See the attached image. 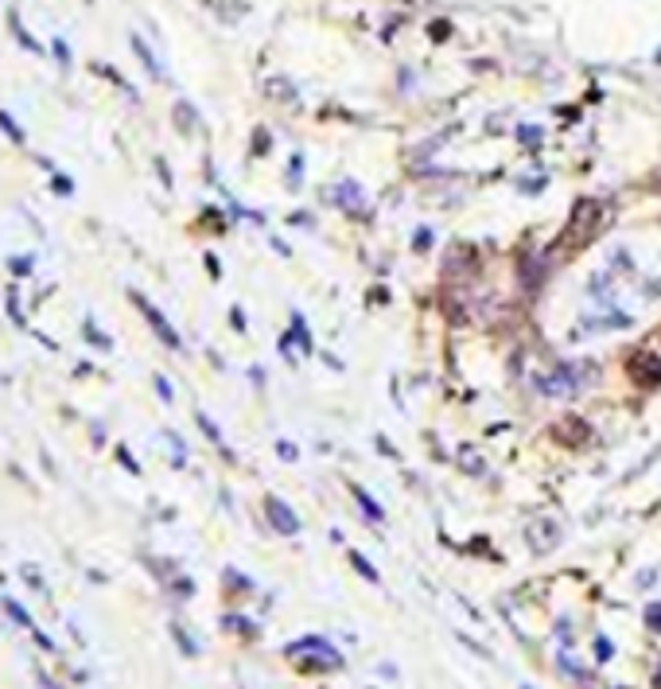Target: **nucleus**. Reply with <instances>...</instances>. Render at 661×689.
Instances as JSON below:
<instances>
[{
  "label": "nucleus",
  "instance_id": "nucleus-3",
  "mask_svg": "<svg viewBox=\"0 0 661 689\" xmlns=\"http://www.w3.org/2000/svg\"><path fill=\"white\" fill-rule=\"evenodd\" d=\"M553 436H557L564 448H588V440H592V425H588L584 417H564V421H557Z\"/></svg>",
  "mask_w": 661,
  "mask_h": 689
},
{
  "label": "nucleus",
  "instance_id": "nucleus-9",
  "mask_svg": "<svg viewBox=\"0 0 661 689\" xmlns=\"http://www.w3.org/2000/svg\"><path fill=\"white\" fill-rule=\"evenodd\" d=\"M12 32H16V39H20V43H24V47H28V51H35V55H39V51H43V47H39V43H35L32 36H28V28H24V24H20V20H16V16H12Z\"/></svg>",
  "mask_w": 661,
  "mask_h": 689
},
{
  "label": "nucleus",
  "instance_id": "nucleus-11",
  "mask_svg": "<svg viewBox=\"0 0 661 689\" xmlns=\"http://www.w3.org/2000/svg\"><path fill=\"white\" fill-rule=\"evenodd\" d=\"M350 561H354V569H358V573H362L366 581H374V584H378V573H374V569L366 565V557H362V553H350Z\"/></svg>",
  "mask_w": 661,
  "mask_h": 689
},
{
  "label": "nucleus",
  "instance_id": "nucleus-6",
  "mask_svg": "<svg viewBox=\"0 0 661 689\" xmlns=\"http://www.w3.org/2000/svg\"><path fill=\"white\" fill-rule=\"evenodd\" d=\"M265 510H269V518H273V526H277L280 534H296L300 530V518L292 514V507L288 503H280V499H265Z\"/></svg>",
  "mask_w": 661,
  "mask_h": 689
},
{
  "label": "nucleus",
  "instance_id": "nucleus-7",
  "mask_svg": "<svg viewBox=\"0 0 661 689\" xmlns=\"http://www.w3.org/2000/svg\"><path fill=\"white\" fill-rule=\"evenodd\" d=\"M350 491H354V499H358V507L366 510V518H378V522H382V507H378V503H374V499H370V495H366L362 487H350Z\"/></svg>",
  "mask_w": 661,
  "mask_h": 689
},
{
  "label": "nucleus",
  "instance_id": "nucleus-13",
  "mask_svg": "<svg viewBox=\"0 0 661 689\" xmlns=\"http://www.w3.org/2000/svg\"><path fill=\"white\" fill-rule=\"evenodd\" d=\"M12 273H20V277H24V273H32V261H28V257H24V261L16 257V261H12Z\"/></svg>",
  "mask_w": 661,
  "mask_h": 689
},
{
  "label": "nucleus",
  "instance_id": "nucleus-14",
  "mask_svg": "<svg viewBox=\"0 0 661 689\" xmlns=\"http://www.w3.org/2000/svg\"><path fill=\"white\" fill-rule=\"evenodd\" d=\"M277 452L284 456V460H296V448H292V444H284V440L277 444Z\"/></svg>",
  "mask_w": 661,
  "mask_h": 689
},
{
  "label": "nucleus",
  "instance_id": "nucleus-10",
  "mask_svg": "<svg viewBox=\"0 0 661 689\" xmlns=\"http://www.w3.org/2000/svg\"><path fill=\"white\" fill-rule=\"evenodd\" d=\"M0 129H4V133H8V137H12L16 145H24V129H16V121H12V117H8L4 109H0Z\"/></svg>",
  "mask_w": 661,
  "mask_h": 689
},
{
  "label": "nucleus",
  "instance_id": "nucleus-5",
  "mask_svg": "<svg viewBox=\"0 0 661 689\" xmlns=\"http://www.w3.org/2000/svg\"><path fill=\"white\" fill-rule=\"evenodd\" d=\"M557 542H560L557 522H549V518H537V522L529 526V545H533L537 553H549V549H553Z\"/></svg>",
  "mask_w": 661,
  "mask_h": 689
},
{
  "label": "nucleus",
  "instance_id": "nucleus-15",
  "mask_svg": "<svg viewBox=\"0 0 661 689\" xmlns=\"http://www.w3.org/2000/svg\"><path fill=\"white\" fill-rule=\"evenodd\" d=\"M522 689H533V686H522Z\"/></svg>",
  "mask_w": 661,
  "mask_h": 689
},
{
  "label": "nucleus",
  "instance_id": "nucleus-12",
  "mask_svg": "<svg viewBox=\"0 0 661 689\" xmlns=\"http://www.w3.org/2000/svg\"><path fill=\"white\" fill-rule=\"evenodd\" d=\"M8 612H12V616L20 619V623H24V627H32V619H28V612H24V608H20V604H12V600H8Z\"/></svg>",
  "mask_w": 661,
  "mask_h": 689
},
{
  "label": "nucleus",
  "instance_id": "nucleus-8",
  "mask_svg": "<svg viewBox=\"0 0 661 689\" xmlns=\"http://www.w3.org/2000/svg\"><path fill=\"white\" fill-rule=\"evenodd\" d=\"M133 47H137V55H140V59H144V67H148V71H152V74H156V78H160V63H156V59H152V51L144 47V39L133 36Z\"/></svg>",
  "mask_w": 661,
  "mask_h": 689
},
{
  "label": "nucleus",
  "instance_id": "nucleus-2",
  "mask_svg": "<svg viewBox=\"0 0 661 689\" xmlns=\"http://www.w3.org/2000/svg\"><path fill=\"white\" fill-rule=\"evenodd\" d=\"M627 378L638 390H658L661 382V359L654 351H634L627 359Z\"/></svg>",
  "mask_w": 661,
  "mask_h": 689
},
{
  "label": "nucleus",
  "instance_id": "nucleus-4",
  "mask_svg": "<svg viewBox=\"0 0 661 689\" xmlns=\"http://www.w3.org/2000/svg\"><path fill=\"white\" fill-rule=\"evenodd\" d=\"M133 304H137L140 312H144V316H148V324H152V331H156V335H160V339H164V343H168V347H179V335H175V331H172V324H168V320H164V312H156V308H152V304H148V300H144V296H140V292H133Z\"/></svg>",
  "mask_w": 661,
  "mask_h": 689
},
{
  "label": "nucleus",
  "instance_id": "nucleus-1",
  "mask_svg": "<svg viewBox=\"0 0 661 689\" xmlns=\"http://www.w3.org/2000/svg\"><path fill=\"white\" fill-rule=\"evenodd\" d=\"M607 222H611V207H607V203H599V199H580V203L572 207L568 222H564V230H560L553 254H564V257L584 254L595 238H599V230H603Z\"/></svg>",
  "mask_w": 661,
  "mask_h": 689
}]
</instances>
